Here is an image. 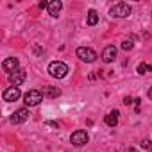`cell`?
<instances>
[{
  "label": "cell",
  "mask_w": 152,
  "mask_h": 152,
  "mask_svg": "<svg viewBox=\"0 0 152 152\" xmlns=\"http://www.w3.org/2000/svg\"><path fill=\"white\" fill-rule=\"evenodd\" d=\"M61 9H63V2H61V0H54V2H50V6H48V15L57 18Z\"/></svg>",
  "instance_id": "7c38bea8"
},
{
  "label": "cell",
  "mask_w": 152,
  "mask_h": 152,
  "mask_svg": "<svg viewBox=\"0 0 152 152\" xmlns=\"http://www.w3.org/2000/svg\"><path fill=\"white\" fill-rule=\"evenodd\" d=\"M132 102H134V99H131V97H125V99H124V104H125V106H131Z\"/></svg>",
  "instance_id": "ffe728a7"
},
{
  "label": "cell",
  "mask_w": 152,
  "mask_h": 152,
  "mask_svg": "<svg viewBox=\"0 0 152 152\" xmlns=\"http://www.w3.org/2000/svg\"><path fill=\"white\" fill-rule=\"evenodd\" d=\"M41 93H43V97H47V99H57V97L61 95V90H59L57 86H43Z\"/></svg>",
  "instance_id": "8fae6325"
},
{
  "label": "cell",
  "mask_w": 152,
  "mask_h": 152,
  "mask_svg": "<svg viewBox=\"0 0 152 152\" xmlns=\"http://www.w3.org/2000/svg\"><path fill=\"white\" fill-rule=\"evenodd\" d=\"M147 72H148V64H147V63H140V64H138V73L143 75V73H147Z\"/></svg>",
  "instance_id": "9a60e30c"
},
{
  "label": "cell",
  "mask_w": 152,
  "mask_h": 152,
  "mask_svg": "<svg viewBox=\"0 0 152 152\" xmlns=\"http://www.w3.org/2000/svg\"><path fill=\"white\" fill-rule=\"evenodd\" d=\"M2 68H4V72L13 73V72H16V70L20 68V61H18L16 57H7V59L2 63Z\"/></svg>",
  "instance_id": "30bf717a"
},
{
  "label": "cell",
  "mask_w": 152,
  "mask_h": 152,
  "mask_svg": "<svg viewBox=\"0 0 152 152\" xmlns=\"http://www.w3.org/2000/svg\"><path fill=\"white\" fill-rule=\"evenodd\" d=\"M131 13H132V7L125 2H118L109 9V15L113 18H127V16H131Z\"/></svg>",
  "instance_id": "7a4b0ae2"
},
{
  "label": "cell",
  "mask_w": 152,
  "mask_h": 152,
  "mask_svg": "<svg viewBox=\"0 0 152 152\" xmlns=\"http://www.w3.org/2000/svg\"><path fill=\"white\" fill-rule=\"evenodd\" d=\"M70 141H72V145H75V147H83V145H86V143L90 141V134H88L86 131L79 129V131L72 132V136H70Z\"/></svg>",
  "instance_id": "5b68a950"
},
{
  "label": "cell",
  "mask_w": 152,
  "mask_h": 152,
  "mask_svg": "<svg viewBox=\"0 0 152 152\" xmlns=\"http://www.w3.org/2000/svg\"><path fill=\"white\" fill-rule=\"evenodd\" d=\"M75 56H77L81 61H84V63H95L97 57H99V54L93 48H90V47H79L77 50H75Z\"/></svg>",
  "instance_id": "3957f363"
},
{
  "label": "cell",
  "mask_w": 152,
  "mask_h": 152,
  "mask_svg": "<svg viewBox=\"0 0 152 152\" xmlns=\"http://www.w3.org/2000/svg\"><path fill=\"white\" fill-rule=\"evenodd\" d=\"M48 2H45V0H41V2H39V9H48Z\"/></svg>",
  "instance_id": "d6986e66"
},
{
  "label": "cell",
  "mask_w": 152,
  "mask_h": 152,
  "mask_svg": "<svg viewBox=\"0 0 152 152\" xmlns=\"http://www.w3.org/2000/svg\"><path fill=\"white\" fill-rule=\"evenodd\" d=\"M97 23H99V13H97L95 9H90V11H88V25L93 27V25H97Z\"/></svg>",
  "instance_id": "5bb4252c"
},
{
  "label": "cell",
  "mask_w": 152,
  "mask_h": 152,
  "mask_svg": "<svg viewBox=\"0 0 152 152\" xmlns=\"http://www.w3.org/2000/svg\"><path fill=\"white\" fill-rule=\"evenodd\" d=\"M4 100L6 102H15V100H18L20 97H22V91H20V88H16V86H11V88H7V90H4Z\"/></svg>",
  "instance_id": "ba28073f"
},
{
  "label": "cell",
  "mask_w": 152,
  "mask_h": 152,
  "mask_svg": "<svg viewBox=\"0 0 152 152\" xmlns=\"http://www.w3.org/2000/svg\"><path fill=\"white\" fill-rule=\"evenodd\" d=\"M125 152H138V150H134V148H127Z\"/></svg>",
  "instance_id": "7402d4cb"
},
{
  "label": "cell",
  "mask_w": 152,
  "mask_h": 152,
  "mask_svg": "<svg viewBox=\"0 0 152 152\" xmlns=\"http://www.w3.org/2000/svg\"><path fill=\"white\" fill-rule=\"evenodd\" d=\"M29 115H31V113H29V107H20V109H16V111L11 115L9 120H11V124H16V125H18V124H23L25 120H29Z\"/></svg>",
  "instance_id": "52a82bcc"
},
{
  "label": "cell",
  "mask_w": 152,
  "mask_h": 152,
  "mask_svg": "<svg viewBox=\"0 0 152 152\" xmlns=\"http://www.w3.org/2000/svg\"><path fill=\"white\" fill-rule=\"evenodd\" d=\"M45 125H48V127H56V129H59V124H57V122H50V120H48V122H45Z\"/></svg>",
  "instance_id": "ac0fdd59"
},
{
  "label": "cell",
  "mask_w": 152,
  "mask_h": 152,
  "mask_svg": "<svg viewBox=\"0 0 152 152\" xmlns=\"http://www.w3.org/2000/svg\"><path fill=\"white\" fill-rule=\"evenodd\" d=\"M41 100H43V93L39 90H29L23 95V102H25L27 107H34V106L41 104Z\"/></svg>",
  "instance_id": "277c9868"
},
{
  "label": "cell",
  "mask_w": 152,
  "mask_h": 152,
  "mask_svg": "<svg viewBox=\"0 0 152 152\" xmlns=\"http://www.w3.org/2000/svg\"><path fill=\"white\" fill-rule=\"evenodd\" d=\"M132 47H134V43H132L131 39H125V41L122 43V50H125V52H127V50H131Z\"/></svg>",
  "instance_id": "2e32d148"
},
{
  "label": "cell",
  "mask_w": 152,
  "mask_h": 152,
  "mask_svg": "<svg viewBox=\"0 0 152 152\" xmlns=\"http://www.w3.org/2000/svg\"><path fill=\"white\" fill-rule=\"evenodd\" d=\"M116 52H118V50H116L115 45H107V47L102 50V56H100V57H102L104 63H113L115 57H116Z\"/></svg>",
  "instance_id": "9c48e42d"
},
{
  "label": "cell",
  "mask_w": 152,
  "mask_h": 152,
  "mask_svg": "<svg viewBox=\"0 0 152 152\" xmlns=\"http://www.w3.org/2000/svg\"><path fill=\"white\" fill-rule=\"evenodd\" d=\"M118 111L115 109V111H111L109 115H106V118H104V122H106V125L107 127H116L118 125Z\"/></svg>",
  "instance_id": "4fadbf2b"
},
{
  "label": "cell",
  "mask_w": 152,
  "mask_h": 152,
  "mask_svg": "<svg viewBox=\"0 0 152 152\" xmlns=\"http://www.w3.org/2000/svg\"><path fill=\"white\" fill-rule=\"evenodd\" d=\"M141 147H143L145 150H150V148H152V143H150V140H143V141H141Z\"/></svg>",
  "instance_id": "e0dca14e"
},
{
  "label": "cell",
  "mask_w": 152,
  "mask_h": 152,
  "mask_svg": "<svg viewBox=\"0 0 152 152\" xmlns=\"http://www.w3.org/2000/svg\"><path fill=\"white\" fill-rule=\"evenodd\" d=\"M148 99H150V100H152V88H150V90H148Z\"/></svg>",
  "instance_id": "44dd1931"
},
{
  "label": "cell",
  "mask_w": 152,
  "mask_h": 152,
  "mask_svg": "<svg viewBox=\"0 0 152 152\" xmlns=\"http://www.w3.org/2000/svg\"><path fill=\"white\" fill-rule=\"evenodd\" d=\"M47 72L50 73V77H54V79H63V77H66V73H68V66L63 61H52L48 64Z\"/></svg>",
  "instance_id": "6da1fadb"
},
{
  "label": "cell",
  "mask_w": 152,
  "mask_h": 152,
  "mask_svg": "<svg viewBox=\"0 0 152 152\" xmlns=\"http://www.w3.org/2000/svg\"><path fill=\"white\" fill-rule=\"evenodd\" d=\"M25 79H27V72L25 70H22V68H18L16 72H13V73H9V83L13 84V86H22L23 83H25Z\"/></svg>",
  "instance_id": "8992f818"
},
{
  "label": "cell",
  "mask_w": 152,
  "mask_h": 152,
  "mask_svg": "<svg viewBox=\"0 0 152 152\" xmlns=\"http://www.w3.org/2000/svg\"><path fill=\"white\" fill-rule=\"evenodd\" d=\"M148 70H150V72H152V64H150V66H148Z\"/></svg>",
  "instance_id": "603a6c76"
}]
</instances>
